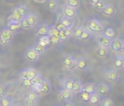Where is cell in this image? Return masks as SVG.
<instances>
[{
	"label": "cell",
	"mask_w": 124,
	"mask_h": 106,
	"mask_svg": "<svg viewBox=\"0 0 124 106\" xmlns=\"http://www.w3.org/2000/svg\"><path fill=\"white\" fill-rule=\"evenodd\" d=\"M88 28L90 31L98 34L103 33L105 30L102 23L97 19H90L88 21Z\"/></svg>",
	"instance_id": "cell-1"
},
{
	"label": "cell",
	"mask_w": 124,
	"mask_h": 106,
	"mask_svg": "<svg viewBox=\"0 0 124 106\" xmlns=\"http://www.w3.org/2000/svg\"><path fill=\"white\" fill-rule=\"evenodd\" d=\"M14 33L9 28H4L0 32V42L2 45H7L13 39Z\"/></svg>",
	"instance_id": "cell-2"
},
{
	"label": "cell",
	"mask_w": 124,
	"mask_h": 106,
	"mask_svg": "<svg viewBox=\"0 0 124 106\" xmlns=\"http://www.w3.org/2000/svg\"><path fill=\"white\" fill-rule=\"evenodd\" d=\"M111 91V87L105 82H102L96 86V92L101 97H107Z\"/></svg>",
	"instance_id": "cell-3"
},
{
	"label": "cell",
	"mask_w": 124,
	"mask_h": 106,
	"mask_svg": "<svg viewBox=\"0 0 124 106\" xmlns=\"http://www.w3.org/2000/svg\"><path fill=\"white\" fill-rule=\"evenodd\" d=\"M97 42L99 45V47H104L106 49H108L110 47V42L111 39L105 36L104 34H98L96 37Z\"/></svg>",
	"instance_id": "cell-4"
},
{
	"label": "cell",
	"mask_w": 124,
	"mask_h": 106,
	"mask_svg": "<svg viewBox=\"0 0 124 106\" xmlns=\"http://www.w3.org/2000/svg\"><path fill=\"white\" fill-rule=\"evenodd\" d=\"M105 78L111 82H116L119 80L120 73L117 69L108 70L105 72Z\"/></svg>",
	"instance_id": "cell-5"
},
{
	"label": "cell",
	"mask_w": 124,
	"mask_h": 106,
	"mask_svg": "<svg viewBox=\"0 0 124 106\" xmlns=\"http://www.w3.org/2000/svg\"><path fill=\"white\" fill-rule=\"evenodd\" d=\"M112 49L116 52H123L124 51V41L120 38H116L111 40L110 47Z\"/></svg>",
	"instance_id": "cell-6"
},
{
	"label": "cell",
	"mask_w": 124,
	"mask_h": 106,
	"mask_svg": "<svg viewBox=\"0 0 124 106\" xmlns=\"http://www.w3.org/2000/svg\"><path fill=\"white\" fill-rule=\"evenodd\" d=\"M102 12L106 17H112L116 15V9L115 6L113 4L110 3V4H105L103 9L102 10Z\"/></svg>",
	"instance_id": "cell-7"
},
{
	"label": "cell",
	"mask_w": 124,
	"mask_h": 106,
	"mask_svg": "<svg viewBox=\"0 0 124 106\" xmlns=\"http://www.w3.org/2000/svg\"><path fill=\"white\" fill-rule=\"evenodd\" d=\"M25 57H26L29 61H31V62L37 61V60H39V55L35 52V50H34L32 47L28 48V49L25 51Z\"/></svg>",
	"instance_id": "cell-8"
},
{
	"label": "cell",
	"mask_w": 124,
	"mask_h": 106,
	"mask_svg": "<svg viewBox=\"0 0 124 106\" xmlns=\"http://www.w3.org/2000/svg\"><path fill=\"white\" fill-rule=\"evenodd\" d=\"M52 84H51L50 82L48 81V80L43 79V81L41 82V93H42L43 95H46L49 94L52 92Z\"/></svg>",
	"instance_id": "cell-9"
},
{
	"label": "cell",
	"mask_w": 124,
	"mask_h": 106,
	"mask_svg": "<svg viewBox=\"0 0 124 106\" xmlns=\"http://www.w3.org/2000/svg\"><path fill=\"white\" fill-rule=\"evenodd\" d=\"M64 13L66 17L70 19H73L77 15V11L76 9L67 5L64 7Z\"/></svg>",
	"instance_id": "cell-10"
},
{
	"label": "cell",
	"mask_w": 124,
	"mask_h": 106,
	"mask_svg": "<svg viewBox=\"0 0 124 106\" xmlns=\"http://www.w3.org/2000/svg\"><path fill=\"white\" fill-rule=\"evenodd\" d=\"M76 62H77V68L80 70L86 71L89 67V62L87 59L84 57L76 60Z\"/></svg>",
	"instance_id": "cell-11"
},
{
	"label": "cell",
	"mask_w": 124,
	"mask_h": 106,
	"mask_svg": "<svg viewBox=\"0 0 124 106\" xmlns=\"http://www.w3.org/2000/svg\"><path fill=\"white\" fill-rule=\"evenodd\" d=\"M113 66L117 70H121L124 67V58L123 56H117L113 59Z\"/></svg>",
	"instance_id": "cell-12"
},
{
	"label": "cell",
	"mask_w": 124,
	"mask_h": 106,
	"mask_svg": "<svg viewBox=\"0 0 124 106\" xmlns=\"http://www.w3.org/2000/svg\"><path fill=\"white\" fill-rule=\"evenodd\" d=\"M81 90L86 92L89 95H92V94H94L96 92V86L94 84H93L92 82H89L85 84H83Z\"/></svg>",
	"instance_id": "cell-13"
},
{
	"label": "cell",
	"mask_w": 124,
	"mask_h": 106,
	"mask_svg": "<svg viewBox=\"0 0 124 106\" xmlns=\"http://www.w3.org/2000/svg\"><path fill=\"white\" fill-rule=\"evenodd\" d=\"M20 28H21L20 22H17V21H15V20H10L8 22V28L12 33L16 32L17 30L20 29Z\"/></svg>",
	"instance_id": "cell-14"
},
{
	"label": "cell",
	"mask_w": 124,
	"mask_h": 106,
	"mask_svg": "<svg viewBox=\"0 0 124 106\" xmlns=\"http://www.w3.org/2000/svg\"><path fill=\"white\" fill-rule=\"evenodd\" d=\"M76 59H74L72 56L69 55H65L62 57V64L65 67H66L68 69H69V68L70 67V65H72V63L74 62Z\"/></svg>",
	"instance_id": "cell-15"
},
{
	"label": "cell",
	"mask_w": 124,
	"mask_h": 106,
	"mask_svg": "<svg viewBox=\"0 0 124 106\" xmlns=\"http://www.w3.org/2000/svg\"><path fill=\"white\" fill-rule=\"evenodd\" d=\"M101 97L97 93H94V94H92L90 95V98H89V103L92 105V106H97L99 104H100V102H101Z\"/></svg>",
	"instance_id": "cell-16"
},
{
	"label": "cell",
	"mask_w": 124,
	"mask_h": 106,
	"mask_svg": "<svg viewBox=\"0 0 124 106\" xmlns=\"http://www.w3.org/2000/svg\"><path fill=\"white\" fill-rule=\"evenodd\" d=\"M26 19L28 22V23L30 24L31 27H33L35 26L37 23H38V17L36 15L33 14V13H28L27 15H26Z\"/></svg>",
	"instance_id": "cell-17"
},
{
	"label": "cell",
	"mask_w": 124,
	"mask_h": 106,
	"mask_svg": "<svg viewBox=\"0 0 124 106\" xmlns=\"http://www.w3.org/2000/svg\"><path fill=\"white\" fill-rule=\"evenodd\" d=\"M38 43L41 45L43 47H44L45 49L50 44V39H49V35H44V36H41L39 37Z\"/></svg>",
	"instance_id": "cell-18"
},
{
	"label": "cell",
	"mask_w": 124,
	"mask_h": 106,
	"mask_svg": "<svg viewBox=\"0 0 124 106\" xmlns=\"http://www.w3.org/2000/svg\"><path fill=\"white\" fill-rule=\"evenodd\" d=\"M48 29H49V26L46 24L41 25L37 29L36 36H44V35H48Z\"/></svg>",
	"instance_id": "cell-19"
},
{
	"label": "cell",
	"mask_w": 124,
	"mask_h": 106,
	"mask_svg": "<svg viewBox=\"0 0 124 106\" xmlns=\"http://www.w3.org/2000/svg\"><path fill=\"white\" fill-rule=\"evenodd\" d=\"M59 92L62 94V97L64 98L65 101H70L73 98V94L72 91L63 89V90H60Z\"/></svg>",
	"instance_id": "cell-20"
},
{
	"label": "cell",
	"mask_w": 124,
	"mask_h": 106,
	"mask_svg": "<svg viewBox=\"0 0 124 106\" xmlns=\"http://www.w3.org/2000/svg\"><path fill=\"white\" fill-rule=\"evenodd\" d=\"M15 8L22 17H25L29 13L28 12V8L25 4H20L17 5Z\"/></svg>",
	"instance_id": "cell-21"
},
{
	"label": "cell",
	"mask_w": 124,
	"mask_h": 106,
	"mask_svg": "<svg viewBox=\"0 0 124 106\" xmlns=\"http://www.w3.org/2000/svg\"><path fill=\"white\" fill-rule=\"evenodd\" d=\"M62 24H63L67 28H71L72 26L73 25V21L72 19H70V18H68L66 17L65 16H62L60 19V21Z\"/></svg>",
	"instance_id": "cell-22"
},
{
	"label": "cell",
	"mask_w": 124,
	"mask_h": 106,
	"mask_svg": "<svg viewBox=\"0 0 124 106\" xmlns=\"http://www.w3.org/2000/svg\"><path fill=\"white\" fill-rule=\"evenodd\" d=\"M82 87H83V84L79 79H74V83H73V87L72 92H74V93L78 94L81 91Z\"/></svg>",
	"instance_id": "cell-23"
},
{
	"label": "cell",
	"mask_w": 124,
	"mask_h": 106,
	"mask_svg": "<svg viewBox=\"0 0 124 106\" xmlns=\"http://www.w3.org/2000/svg\"><path fill=\"white\" fill-rule=\"evenodd\" d=\"M96 54L97 55L100 57V58H105L108 56V50L106 48L104 47H98L96 49Z\"/></svg>",
	"instance_id": "cell-24"
},
{
	"label": "cell",
	"mask_w": 124,
	"mask_h": 106,
	"mask_svg": "<svg viewBox=\"0 0 124 106\" xmlns=\"http://www.w3.org/2000/svg\"><path fill=\"white\" fill-rule=\"evenodd\" d=\"M105 36H107L108 38L109 39H113V37H115V36L116 35V32L115 31V29L112 27H109V28H107L105 30H104L103 31V33Z\"/></svg>",
	"instance_id": "cell-25"
},
{
	"label": "cell",
	"mask_w": 124,
	"mask_h": 106,
	"mask_svg": "<svg viewBox=\"0 0 124 106\" xmlns=\"http://www.w3.org/2000/svg\"><path fill=\"white\" fill-rule=\"evenodd\" d=\"M26 98L37 102L39 100V93H37V92H34V91H33L31 90H29L28 92Z\"/></svg>",
	"instance_id": "cell-26"
},
{
	"label": "cell",
	"mask_w": 124,
	"mask_h": 106,
	"mask_svg": "<svg viewBox=\"0 0 124 106\" xmlns=\"http://www.w3.org/2000/svg\"><path fill=\"white\" fill-rule=\"evenodd\" d=\"M48 3H47V7L48 9L52 11V12H55L57 8H58V2L57 0H47Z\"/></svg>",
	"instance_id": "cell-27"
},
{
	"label": "cell",
	"mask_w": 124,
	"mask_h": 106,
	"mask_svg": "<svg viewBox=\"0 0 124 106\" xmlns=\"http://www.w3.org/2000/svg\"><path fill=\"white\" fill-rule=\"evenodd\" d=\"M73 83H74V79L71 78V79H68L65 80L62 85L64 87V89L72 91L73 87Z\"/></svg>",
	"instance_id": "cell-28"
},
{
	"label": "cell",
	"mask_w": 124,
	"mask_h": 106,
	"mask_svg": "<svg viewBox=\"0 0 124 106\" xmlns=\"http://www.w3.org/2000/svg\"><path fill=\"white\" fill-rule=\"evenodd\" d=\"M12 103V99L9 96H3L0 99V106H9Z\"/></svg>",
	"instance_id": "cell-29"
},
{
	"label": "cell",
	"mask_w": 124,
	"mask_h": 106,
	"mask_svg": "<svg viewBox=\"0 0 124 106\" xmlns=\"http://www.w3.org/2000/svg\"><path fill=\"white\" fill-rule=\"evenodd\" d=\"M31 47L35 50V52H36L39 55H42L43 53H44V52H45V50H46V49H45L44 47H43L41 45H40L38 42L35 43Z\"/></svg>",
	"instance_id": "cell-30"
},
{
	"label": "cell",
	"mask_w": 124,
	"mask_h": 106,
	"mask_svg": "<svg viewBox=\"0 0 124 106\" xmlns=\"http://www.w3.org/2000/svg\"><path fill=\"white\" fill-rule=\"evenodd\" d=\"M22 17H23L20 15V13L17 12L16 8H14L13 10H12V12L11 17H10V20H15V21H17V22H20Z\"/></svg>",
	"instance_id": "cell-31"
},
{
	"label": "cell",
	"mask_w": 124,
	"mask_h": 106,
	"mask_svg": "<svg viewBox=\"0 0 124 106\" xmlns=\"http://www.w3.org/2000/svg\"><path fill=\"white\" fill-rule=\"evenodd\" d=\"M60 32L55 27L54 25H50L49 26V29H48V35L49 36H59L60 35Z\"/></svg>",
	"instance_id": "cell-32"
},
{
	"label": "cell",
	"mask_w": 124,
	"mask_h": 106,
	"mask_svg": "<svg viewBox=\"0 0 124 106\" xmlns=\"http://www.w3.org/2000/svg\"><path fill=\"white\" fill-rule=\"evenodd\" d=\"M101 106H113L114 102L113 99L108 97H105L102 100H101Z\"/></svg>",
	"instance_id": "cell-33"
},
{
	"label": "cell",
	"mask_w": 124,
	"mask_h": 106,
	"mask_svg": "<svg viewBox=\"0 0 124 106\" xmlns=\"http://www.w3.org/2000/svg\"><path fill=\"white\" fill-rule=\"evenodd\" d=\"M26 72H27V78L29 79H32L36 75L39 74L38 71L35 68H33L26 69Z\"/></svg>",
	"instance_id": "cell-34"
},
{
	"label": "cell",
	"mask_w": 124,
	"mask_h": 106,
	"mask_svg": "<svg viewBox=\"0 0 124 106\" xmlns=\"http://www.w3.org/2000/svg\"><path fill=\"white\" fill-rule=\"evenodd\" d=\"M78 94V97L79 98L83 101V102H85V103H88L89 100V98H90V95L89 93H87L86 92H84V91H81Z\"/></svg>",
	"instance_id": "cell-35"
},
{
	"label": "cell",
	"mask_w": 124,
	"mask_h": 106,
	"mask_svg": "<svg viewBox=\"0 0 124 106\" xmlns=\"http://www.w3.org/2000/svg\"><path fill=\"white\" fill-rule=\"evenodd\" d=\"M20 25H21V27L23 28L26 29V30H28V29H30L31 28V25H30V24L28 23L27 19H26V16L22 17V19L20 20Z\"/></svg>",
	"instance_id": "cell-36"
},
{
	"label": "cell",
	"mask_w": 124,
	"mask_h": 106,
	"mask_svg": "<svg viewBox=\"0 0 124 106\" xmlns=\"http://www.w3.org/2000/svg\"><path fill=\"white\" fill-rule=\"evenodd\" d=\"M90 36H91L90 35V32L87 29L84 28L83 32H82V33H81L79 39H81L82 41H86V40H88L90 38Z\"/></svg>",
	"instance_id": "cell-37"
},
{
	"label": "cell",
	"mask_w": 124,
	"mask_h": 106,
	"mask_svg": "<svg viewBox=\"0 0 124 106\" xmlns=\"http://www.w3.org/2000/svg\"><path fill=\"white\" fill-rule=\"evenodd\" d=\"M68 5L75 9H78L80 7V0H67Z\"/></svg>",
	"instance_id": "cell-38"
},
{
	"label": "cell",
	"mask_w": 124,
	"mask_h": 106,
	"mask_svg": "<svg viewBox=\"0 0 124 106\" xmlns=\"http://www.w3.org/2000/svg\"><path fill=\"white\" fill-rule=\"evenodd\" d=\"M96 8V9L97 11H102L104 8V7L105 6V3L104 1V0H99L94 5Z\"/></svg>",
	"instance_id": "cell-39"
},
{
	"label": "cell",
	"mask_w": 124,
	"mask_h": 106,
	"mask_svg": "<svg viewBox=\"0 0 124 106\" xmlns=\"http://www.w3.org/2000/svg\"><path fill=\"white\" fill-rule=\"evenodd\" d=\"M31 84H32V85H34V84H39V83L42 82L43 78H42L39 74H38V75H36L34 78H33L32 79H31ZM32 85H31V86H32Z\"/></svg>",
	"instance_id": "cell-40"
},
{
	"label": "cell",
	"mask_w": 124,
	"mask_h": 106,
	"mask_svg": "<svg viewBox=\"0 0 124 106\" xmlns=\"http://www.w3.org/2000/svg\"><path fill=\"white\" fill-rule=\"evenodd\" d=\"M49 39H50V42H52V44H60L61 42L60 39L59 38V36H49Z\"/></svg>",
	"instance_id": "cell-41"
},
{
	"label": "cell",
	"mask_w": 124,
	"mask_h": 106,
	"mask_svg": "<svg viewBox=\"0 0 124 106\" xmlns=\"http://www.w3.org/2000/svg\"><path fill=\"white\" fill-rule=\"evenodd\" d=\"M31 89L33 91L37 92V93H39L41 92V83H39L37 84H34V85H32L31 86Z\"/></svg>",
	"instance_id": "cell-42"
},
{
	"label": "cell",
	"mask_w": 124,
	"mask_h": 106,
	"mask_svg": "<svg viewBox=\"0 0 124 106\" xmlns=\"http://www.w3.org/2000/svg\"><path fill=\"white\" fill-rule=\"evenodd\" d=\"M83 30H84V28H76L74 32H73L74 36L76 38L79 39L81 35V33H82V32H83Z\"/></svg>",
	"instance_id": "cell-43"
},
{
	"label": "cell",
	"mask_w": 124,
	"mask_h": 106,
	"mask_svg": "<svg viewBox=\"0 0 124 106\" xmlns=\"http://www.w3.org/2000/svg\"><path fill=\"white\" fill-rule=\"evenodd\" d=\"M19 78L21 81H24L25 79H28L27 78V72H26V69H24L23 71H21L19 73Z\"/></svg>",
	"instance_id": "cell-44"
},
{
	"label": "cell",
	"mask_w": 124,
	"mask_h": 106,
	"mask_svg": "<svg viewBox=\"0 0 124 106\" xmlns=\"http://www.w3.org/2000/svg\"><path fill=\"white\" fill-rule=\"evenodd\" d=\"M55 27H56V28L59 31H65L67 28L63 25V24H62L60 22H57L55 25Z\"/></svg>",
	"instance_id": "cell-45"
},
{
	"label": "cell",
	"mask_w": 124,
	"mask_h": 106,
	"mask_svg": "<svg viewBox=\"0 0 124 106\" xmlns=\"http://www.w3.org/2000/svg\"><path fill=\"white\" fill-rule=\"evenodd\" d=\"M36 103L37 102L29 100L28 98L25 99V106H36Z\"/></svg>",
	"instance_id": "cell-46"
},
{
	"label": "cell",
	"mask_w": 124,
	"mask_h": 106,
	"mask_svg": "<svg viewBox=\"0 0 124 106\" xmlns=\"http://www.w3.org/2000/svg\"><path fill=\"white\" fill-rule=\"evenodd\" d=\"M7 92V89L4 84H0V97H3L5 95Z\"/></svg>",
	"instance_id": "cell-47"
},
{
	"label": "cell",
	"mask_w": 124,
	"mask_h": 106,
	"mask_svg": "<svg viewBox=\"0 0 124 106\" xmlns=\"http://www.w3.org/2000/svg\"><path fill=\"white\" fill-rule=\"evenodd\" d=\"M63 33L68 38L71 36V35L73 34V31H72L71 28H66L65 31H63Z\"/></svg>",
	"instance_id": "cell-48"
},
{
	"label": "cell",
	"mask_w": 124,
	"mask_h": 106,
	"mask_svg": "<svg viewBox=\"0 0 124 106\" xmlns=\"http://www.w3.org/2000/svg\"><path fill=\"white\" fill-rule=\"evenodd\" d=\"M59 38L60 39V40H61V41H66L68 38L64 34V33H63V31H60V35H59Z\"/></svg>",
	"instance_id": "cell-49"
},
{
	"label": "cell",
	"mask_w": 124,
	"mask_h": 106,
	"mask_svg": "<svg viewBox=\"0 0 124 106\" xmlns=\"http://www.w3.org/2000/svg\"><path fill=\"white\" fill-rule=\"evenodd\" d=\"M23 84H24V86H25V87H31V79H25L24 81H23Z\"/></svg>",
	"instance_id": "cell-50"
},
{
	"label": "cell",
	"mask_w": 124,
	"mask_h": 106,
	"mask_svg": "<svg viewBox=\"0 0 124 106\" xmlns=\"http://www.w3.org/2000/svg\"><path fill=\"white\" fill-rule=\"evenodd\" d=\"M57 98H58V100L61 103H64L65 102V100H64V98L62 97V94L58 91V94H57Z\"/></svg>",
	"instance_id": "cell-51"
},
{
	"label": "cell",
	"mask_w": 124,
	"mask_h": 106,
	"mask_svg": "<svg viewBox=\"0 0 124 106\" xmlns=\"http://www.w3.org/2000/svg\"><path fill=\"white\" fill-rule=\"evenodd\" d=\"M64 106H74L73 103L70 100V101H65L64 102Z\"/></svg>",
	"instance_id": "cell-52"
},
{
	"label": "cell",
	"mask_w": 124,
	"mask_h": 106,
	"mask_svg": "<svg viewBox=\"0 0 124 106\" xmlns=\"http://www.w3.org/2000/svg\"><path fill=\"white\" fill-rule=\"evenodd\" d=\"M35 2L38 3V4H44L45 3L47 0H33Z\"/></svg>",
	"instance_id": "cell-53"
},
{
	"label": "cell",
	"mask_w": 124,
	"mask_h": 106,
	"mask_svg": "<svg viewBox=\"0 0 124 106\" xmlns=\"http://www.w3.org/2000/svg\"><path fill=\"white\" fill-rule=\"evenodd\" d=\"M98 1H99V0H89V2L91 3V4L94 5V4H95Z\"/></svg>",
	"instance_id": "cell-54"
},
{
	"label": "cell",
	"mask_w": 124,
	"mask_h": 106,
	"mask_svg": "<svg viewBox=\"0 0 124 106\" xmlns=\"http://www.w3.org/2000/svg\"><path fill=\"white\" fill-rule=\"evenodd\" d=\"M9 106H17V105H15V104H12H12H11Z\"/></svg>",
	"instance_id": "cell-55"
},
{
	"label": "cell",
	"mask_w": 124,
	"mask_h": 106,
	"mask_svg": "<svg viewBox=\"0 0 124 106\" xmlns=\"http://www.w3.org/2000/svg\"><path fill=\"white\" fill-rule=\"evenodd\" d=\"M58 106V105H56V106Z\"/></svg>",
	"instance_id": "cell-56"
},
{
	"label": "cell",
	"mask_w": 124,
	"mask_h": 106,
	"mask_svg": "<svg viewBox=\"0 0 124 106\" xmlns=\"http://www.w3.org/2000/svg\"><path fill=\"white\" fill-rule=\"evenodd\" d=\"M0 76H1V71H0Z\"/></svg>",
	"instance_id": "cell-57"
}]
</instances>
